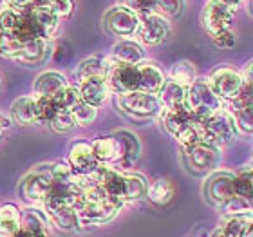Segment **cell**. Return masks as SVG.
I'll use <instances>...</instances> for the list:
<instances>
[{"mask_svg":"<svg viewBox=\"0 0 253 237\" xmlns=\"http://www.w3.org/2000/svg\"><path fill=\"white\" fill-rule=\"evenodd\" d=\"M186 107L188 111L199 120H206L211 114L224 109V101L211 91L208 80L197 78L194 84L188 87L186 95Z\"/></svg>","mask_w":253,"mask_h":237,"instance_id":"obj_1","label":"cell"},{"mask_svg":"<svg viewBox=\"0 0 253 237\" xmlns=\"http://www.w3.org/2000/svg\"><path fill=\"white\" fill-rule=\"evenodd\" d=\"M116 103L123 114L134 118V120H148V118L159 116L163 111L158 95H148L143 91H134V93L116 96Z\"/></svg>","mask_w":253,"mask_h":237,"instance_id":"obj_2","label":"cell"},{"mask_svg":"<svg viewBox=\"0 0 253 237\" xmlns=\"http://www.w3.org/2000/svg\"><path fill=\"white\" fill-rule=\"evenodd\" d=\"M53 192V176H51V167L49 169H37L31 174H27L20 183L22 199L29 203L31 206L45 205L49 195Z\"/></svg>","mask_w":253,"mask_h":237,"instance_id":"obj_3","label":"cell"},{"mask_svg":"<svg viewBox=\"0 0 253 237\" xmlns=\"http://www.w3.org/2000/svg\"><path fill=\"white\" fill-rule=\"evenodd\" d=\"M237 125L226 109H221L210 118L203 120V138L206 143H211L215 147L232 143L237 138Z\"/></svg>","mask_w":253,"mask_h":237,"instance_id":"obj_4","label":"cell"},{"mask_svg":"<svg viewBox=\"0 0 253 237\" xmlns=\"http://www.w3.org/2000/svg\"><path fill=\"white\" fill-rule=\"evenodd\" d=\"M109 67H107L105 80L109 87H111L112 95H126V93H134L139 91V73H137V65L130 63L116 62L111 54L107 56Z\"/></svg>","mask_w":253,"mask_h":237,"instance_id":"obj_5","label":"cell"},{"mask_svg":"<svg viewBox=\"0 0 253 237\" xmlns=\"http://www.w3.org/2000/svg\"><path fill=\"white\" fill-rule=\"evenodd\" d=\"M203 192L208 203L213 206H228L235 197V174L232 172H213L206 178Z\"/></svg>","mask_w":253,"mask_h":237,"instance_id":"obj_6","label":"cell"},{"mask_svg":"<svg viewBox=\"0 0 253 237\" xmlns=\"http://www.w3.org/2000/svg\"><path fill=\"white\" fill-rule=\"evenodd\" d=\"M208 84H210L211 91H213L224 103H228V101L237 100L239 95L243 93L246 80H244L243 73H239L235 69L219 67L210 74Z\"/></svg>","mask_w":253,"mask_h":237,"instance_id":"obj_7","label":"cell"},{"mask_svg":"<svg viewBox=\"0 0 253 237\" xmlns=\"http://www.w3.org/2000/svg\"><path fill=\"white\" fill-rule=\"evenodd\" d=\"M139 15H136L134 11H130L125 5L118 4L114 7L107 11L105 16H103V26L111 35L122 38H132L136 37L137 27H139Z\"/></svg>","mask_w":253,"mask_h":237,"instance_id":"obj_8","label":"cell"},{"mask_svg":"<svg viewBox=\"0 0 253 237\" xmlns=\"http://www.w3.org/2000/svg\"><path fill=\"white\" fill-rule=\"evenodd\" d=\"M183 158L192 174H206L219 163V147L201 142L188 148H183Z\"/></svg>","mask_w":253,"mask_h":237,"instance_id":"obj_9","label":"cell"},{"mask_svg":"<svg viewBox=\"0 0 253 237\" xmlns=\"http://www.w3.org/2000/svg\"><path fill=\"white\" fill-rule=\"evenodd\" d=\"M92 178L100 189L105 192L111 199H116L125 205L126 203V172L116 169L114 165H100Z\"/></svg>","mask_w":253,"mask_h":237,"instance_id":"obj_10","label":"cell"},{"mask_svg":"<svg viewBox=\"0 0 253 237\" xmlns=\"http://www.w3.org/2000/svg\"><path fill=\"white\" fill-rule=\"evenodd\" d=\"M232 22H233V11L221 5L219 2L208 0V4L203 9V15H201V24H203L205 33L210 37V40L217 38L222 33L232 31Z\"/></svg>","mask_w":253,"mask_h":237,"instance_id":"obj_11","label":"cell"},{"mask_svg":"<svg viewBox=\"0 0 253 237\" xmlns=\"http://www.w3.org/2000/svg\"><path fill=\"white\" fill-rule=\"evenodd\" d=\"M139 27H137L136 33V40L141 46H148V47H154V46H159L167 40L170 33V20L163 18L158 13H148L145 16H139Z\"/></svg>","mask_w":253,"mask_h":237,"instance_id":"obj_12","label":"cell"},{"mask_svg":"<svg viewBox=\"0 0 253 237\" xmlns=\"http://www.w3.org/2000/svg\"><path fill=\"white\" fill-rule=\"evenodd\" d=\"M112 136L116 138L118 143V159L114 167L125 172V170L132 169L137 159H139L141 143L136 138V134H132L130 131H120L116 134H112Z\"/></svg>","mask_w":253,"mask_h":237,"instance_id":"obj_13","label":"cell"},{"mask_svg":"<svg viewBox=\"0 0 253 237\" xmlns=\"http://www.w3.org/2000/svg\"><path fill=\"white\" fill-rule=\"evenodd\" d=\"M67 163L74 169V172L84 176H89L98 170L100 161L96 159L94 150H92V143L89 142H74L69 148Z\"/></svg>","mask_w":253,"mask_h":237,"instance_id":"obj_14","label":"cell"},{"mask_svg":"<svg viewBox=\"0 0 253 237\" xmlns=\"http://www.w3.org/2000/svg\"><path fill=\"white\" fill-rule=\"evenodd\" d=\"M42 208L49 221L63 232H71V230H76L80 227L78 208L76 206L63 205V203H56V201H47Z\"/></svg>","mask_w":253,"mask_h":237,"instance_id":"obj_15","label":"cell"},{"mask_svg":"<svg viewBox=\"0 0 253 237\" xmlns=\"http://www.w3.org/2000/svg\"><path fill=\"white\" fill-rule=\"evenodd\" d=\"M78 89L82 100L89 105L96 107V109L105 105L112 95L105 76H90V78L82 80V82H78Z\"/></svg>","mask_w":253,"mask_h":237,"instance_id":"obj_16","label":"cell"},{"mask_svg":"<svg viewBox=\"0 0 253 237\" xmlns=\"http://www.w3.org/2000/svg\"><path fill=\"white\" fill-rule=\"evenodd\" d=\"M137 73H139V91L148 93V95H159V91L163 89L165 73L156 62L145 60L137 65Z\"/></svg>","mask_w":253,"mask_h":237,"instance_id":"obj_17","label":"cell"},{"mask_svg":"<svg viewBox=\"0 0 253 237\" xmlns=\"http://www.w3.org/2000/svg\"><path fill=\"white\" fill-rule=\"evenodd\" d=\"M67 78L58 71H45L38 74L33 84V96L37 98H54L60 91L67 87Z\"/></svg>","mask_w":253,"mask_h":237,"instance_id":"obj_18","label":"cell"},{"mask_svg":"<svg viewBox=\"0 0 253 237\" xmlns=\"http://www.w3.org/2000/svg\"><path fill=\"white\" fill-rule=\"evenodd\" d=\"M27 13H29V16L33 18L35 26L38 27L42 38L49 40V38H53L54 35H56L62 18H60L49 5H35L31 9H27Z\"/></svg>","mask_w":253,"mask_h":237,"instance_id":"obj_19","label":"cell"},{"mask_svg":"<svg viewBox=\"0 0 253 237\" xmlns=\"http://www.w3.org/2000/svg\"><path fill=\"white\" fill-rule=\"evenodd\" d=\"M11 120L22 127L37 125L38 123V105L35 96H22L11 103Z\"/></svg>","mask_w":253,"mask_h":237,"instance_id":"obj_20","label":"cell"},{"mask_svg":"<svg viewBox=\"0 0 253 237\" xmlns=\"http://www.w3.org/2000/svg\"><path fill=\"white\" fill-rule=\"evenodd\" d=\"M111 56L116 62L122 63H130V65H139L141 62H145V49L137 40L132 38H125L112 47Z\"/></svg>","mask_w":253,"mask_h":237,"instance_id":"obj_21","label":"cell"},{"mask_svg":"<svg viewBox=\"0 0 253 237\" xmlns=\"http://www.w3.org/2000/svg\"><path fill=\"white\" fill-rule=\"evenodd\" d=\"M186 95H188L186 87L174 80H167L163 89L159 91L158 98L163 109H181V107H186Z\"/></svg>","mask_w":253,"mask_h":237,"instance_id":"obj_22","label":"cell"},{"mask_svg":"<svg viewBox=\"0 0 253 237\" xmlns=\"http://www.w3.org/2000/svg\"><path fill=\"white\" fill-rule=\"evenodd\" d=\"M224 109L232 114L233 121L237 125V131L241 134L253 136V103H233V101H228V103H224Z\"/></svg>","mask_w":253,"mask_h":237,"instance_id":"obj_23","label":"cell"},{"mask_svg":"<svg viewBox=\"0 0 253 237\" xmlns=\"http://www.w3.org/2000/svg\"><path fill=\"white\" fill-rule=\"evenodd\" d=\"M22 228V212L13 203L0 206V237H15Z\"/></svg>","mask_w":253,"mask_h":237,"instance_id":"obj_24","label":"cell"},{"mask_svg":"<svg viewBox=\"0 0 253 237\" xmlns=\"http://www.w3.org/2000/svg\"><path fill=\"white\" fill-rule=\"evenodd\" d=\"M96 159L100 165H114L118 159V143L114 136H100L92 142Z\"/></svg>","mask_w":253,"mask_h":237,"instance_id":"obj_25","label":"cell"},{"mask_svg":"<svg viewBox=\"0 0 253 237\" xmlns=\"http://www.w3.org/2000/svg\"><path fill=\"white\" fill-rule=\"evenodd\" d=\"M49 219L45 216L43 208L40 206H29L22 212V228L33 230V232H47Z\"/></svg>","mask_w":253,"mask_h":237,"instance_id":"obj_26","label":"cell"},{"mask_svg":"<svg viewBox=\"0 0 253 237\" xmlns=\"http://www.w3.org/2000/svg\"><path fill=\"white\" fill-rule=\"evenodd\" d=\"M147 197L150 203L158 206H165L169 205L172 197H174V187L170 183L169 179H158V181H154L150 187H148V192H147Z\"/></svg>","mask_w":253,"mask_h":237,"instance_id":"obj_27","label":"cell"},{"mask_svg":"<svg viewBox=\"0 0 253 237\" xmlns=\"http://www.w3.org/2000/svg\"><path fill=\"white\" fill-rule=\"evenodd\" d=\"M47 54V40L45 38H35L24 42V49L18 62L24 63H40Z\"/></svg>","mask_w":253,"mask_h":237,"instance_id":"obj_28","label":"cell"},{"mask_svg":"<svg viewBox=\"0 0 253 237\" xmlns=\"http://www.w3.org/2000/svg\"><path fill=\"white\" fill-rule=\"evenodd\" d=\"M107 67H109L107 56H103V58L92 56V58H87L80 63L76 69V78H78V82H82V80L90 78V76H105Z\"/></svg>","mask_w":253,"mask_h":237,"instance_id":"obj_29","label":"cell"},{"mask_svg":"<svg viewBox=\"0 0 253 237\" xmlns=\"http://www.w3.org/2000/svg\"><path fill=\"white\" fill-rule=\"evenodd\" d=\"M169 80H174L177 84L188 89L190 85L194 84L197 76H195V65L188 60H181V62L174 63L169 73Z\"/></svg>","mask_w":253,"mask_h":237,"instance_id":"obj_30","label":"cell"},{"mask_svg":"<svg viewBox=\"0 0 253 237\" xmlns=\"http://www.w3.org/2000/svg\"><path fill=\"white\" fill-rule=\"evenodd\" d=\"M24 20V11L13 9V7H2L0 9V33H11L16 35Z\"/></svg>","mask_w":253,"mask_h":237,"instance_id":"obj_31","label":"cell"},{"mask_svg":"<svg viewBox=\"0 0 253 237\" xmlns=\"http://www.w3.org/2000/svg\"><path fill=\"white\" fill-rule=\"evenodd\" d=\"M24 49V42L11 33H0V56L18 60Z\"/></svg>","mask_w":253,"mask_h":237,"instance_id":"obj_32","label":"cell"},{"mask_svg":"<svg viewBox=\"0 0 253 237\" xmlns=\"http://www.w3.org/2000/svg\"><path fill=\"white\" fill-rule=\"evenodd\" d=\"M186 7V0H156L154 13L161 15L167 20H174L183 15Z\"/></svg>","mask_w":253,"mask_h":237,"instance_id":"obj_33","label":"cell"},{"mask_svg":"<svg viewBox=\"0 0 253 237\" xmlns=\"http://www.w3.org/2000/svg\"><path fill=\"white\" fill-rule=\"evenodd\" d=\"M235 192L239 197L248 199L253 192V163H246L239 174H235Z\"/></svg>","mask_w":253,"mask_h":237,"instance_id":"obj_34","label":"cell"},{"mask_svg":"<svg viewBox=\"0 0 253 237\" xmlns=\"http://www.w3.org/2000/svg\"><path fill=\"white\" fill-rule=\"evenodd\" d=\"M54 101H56V105H58L60 111L71 112L74 107L82 101V95H80L78 85H76V87H74V85H67L65 89H62L58 95L54 96Z\"/></svg>","mask_w":253,"mask_h":237,"instance_id":"obj_35","label":"cell"},{"mask_svg":"<svg viewBox=\"0 0 253 237\" xmlns=\"http://www.w3.org/2000/svg\"><path fill=\"white\" fill-rule=\"evenodd\" d=\"M148 192L147 179L141 174H126V203L145 197Z\"/></svg>","mask_w":253,"mask_h":237,"instance_id":"obj_36","label":"cell"},{"mask_svg":"<svg viewBox=\"0 0 253 237\" xmlns=\"http://www.w3.org/2000/svg\"><path fill=\"white\" fill-rule=\"evenodd\" d=\"M71 114H73L74 121H76V127H87L96 120V116H98V109L89 105V103H85V101L82 100L78 105L71 111Z\"/></svg>","mask_w":253,"mask_h":237,"instance_id":"obj_37","label":"cell"},{"mask_svg":"<svg viewBox=\"0 0 253 237\" xmlns=\"http://www.w3.org/2000/svg\"><path fill=\"white\" fill-rule=\"evenodd\" d=\"M37 98V96H35ZM37 105H38V123L43 125V123H51L53 118L58 114V105L54 98H37Z\"/></svg>","mask_w":253,"mask_h":237,"instance_id":"obj_38","label":"cell"},{"mask_svg":"<svg viewBox=\"0 0 253 237\" xmlns=\"http://www.w3.org/2000/svg\"><path fill=\"white\" fill-rule=\"evenodd\" d=\"M54 131L60 132V134H65V132H71L76 127V121H74L73 114L69 111H58V114L53 118V121L49 123Z\"/></svg>","mask_w":253,"mask_h":237,"instance_id":"obj_39","label":"cell"},{"mask_svg":"<svg viewBox=\"0 0 253 237\" xmlns=\"http://www.w3.org/2000/svg\"><path fill=\"white\" fill-rule=\"evenodd\" d=\"M120 4L128 7L130 11H134L136 15L145 16L148 13H154L156 0H120Z\"/></svg>","mask_w":253,"mask_h":237,"instance_id":"obj_40","label":"cell"},{"mask_svg":"<svg viewBox=\"0 0 253 237\" xmlns=\"http://www.w3.org/2000/svg\"><path fill=\"white\" fill-rule=\"evenodd\" d=\"M47 5L60 16V18H67V16L73 15V11H74L73 0H49Z\"/></svg>","mask_w":253,"mask_h":237,"instance_id":"obj_41","label":"cell"},{"mask_svg":"<svg viewBox=\"0 0 253 237\" xmlns=\"http://www.w3.org/2000/svg\"><path fill=\"white\" fill-rule=\"evenodd\" d=\"M211 42L215 44L217 47L230 49V47H233V46H235V37H233L232 31H228V33H222V35H219L217 38H213Z\"/></svg>","mask_w":253,"mask_h":237,"instance_id":"obj_42","label":"cell"},{"mask_svg":"<svg viewBox=\"0 0 253 237\" xmlns=\"http://www.w3.org/2000/svg\"><path fill=\"white\" fill-rule=\"evenodd\" d=\"M5 7H13L18 11H27L33 7V0H2Z\"/></svg>","mask_w":253,"mask_h":237,"instance_id":"obj_43","label":"cell"},{"mask_svg":"<svg viewBox=\"0 0 253 237\" xmlns=\"http://www.w3.org/2000/svg\"><path fill=\"white\" fill-rule=\"evenodd\" d=\"M243 76H244V80H246V87H248V91L253 96V62H250L248 65H246Z\"/></svg>","mask_w":253,"mask_h":237,"instance_id":"obj_44","label":"cell"},{"mask_svg":"<svg viewBox=\"0 0 253 237\" xmlns=\"http://www.w3.org/2000/svg\"><path fill=\"white\" fill-rule=\"evenodd\" d=\"M15 237H49V232H33V230H24L20 228V232Z\"/></svg>","mask_w":253,"mask_h":237,"instance_id":"obj_45","label":"cell"},{"mask_svg":"<svg viewBox=\"0 0 253 237\" xmlns=\"http://www.w3.org/2000/svg\"><path fill=\"white\" fill-rule=\"evenodd\" d=\"M7 127H9V121L5 120L4 116H0V134H2V131H5Z\"/></svg>","mask_w":253,"mask_h":237,"instance_id":"obj_46","label":"cell"},{"mask_svg":"<svg viewBox=\"0 0 253 237\" xmlns=\"http://www.w3.org/2000/svg\"><path fill=\"white\" fill-rule=\"evenodd\" d=\"M246 203H248V208H250V212L253 214V192H252V195H250L248 199H246Z\"/></svg>","mask_w":253,"mask_h":237,"instance_id":"obj_47","label":"cell"},{"mask_svg":"<svg viewBox=\"0 0 253 237\" xmlns=\"http://www.w3.org/2000/svg\"><path fill=\"white\" fill-rule=\"evenodd\" d=\"M248 9H250V15L253 16V0H250V4H248Z\"/></svg>","mask_w":253,"mask_h":237,"instance_id":"obj_48","label":"cell"},{"mask_svg":"<svg viewBox=\"0 0 253 237\" xmlns=\"http://www.w3.org/2000/svg\"><path fill=\"white\" fill-rule=\"evenodd\" d=\"M248 237H253V232H252V234H250V236H248Z\"/></svg>","mask_w":253,"mask_h":237,"instance_id":"obj_49","label":"cell"}]
</instances>
